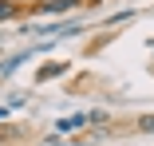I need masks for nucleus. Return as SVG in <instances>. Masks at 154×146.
Here are the masks:
<instances>
[{"label":"nucleus","instance_id":"1","mask_svg":"<svg viewBox=\"0 0 154 146\" xmlns=\"http://www.w3.org/2000/svg\"><path fill=\"white\" fill-rule=\"evenodd\" d=\"M63 71H67V63H48V67H40V71H36V79H40V83H48L51 75H63Z\"/></svg>","mask_w":154,"mask_h":146},{"label":"nucleus","instance_id":"2","mask_svg":"<svg viewBox=\"0 0 154 146\" xmlns=\"http://www.w3.org/2000/svg\"><path fill=\"white\" fill-rule=\"evenodd\" d=\"M67 8H75V0H51V4H40L44 16H51V12H67Z\"/></svg>","mask_w":154,"mask_h":146},{"label":"nucleus","instance_id":"3","mask_svg":"<svg viewBox=\"0 0 154 146\" xmlns=\"http://www.w3.org/2000/svg\"><path fill=\"white\" fill-rule=\"evenodd\" d=\"M87 123V114H75V119H63V123H55V130L59 134H67V130H75V126H83Z\"/></svg>","mask_w":154,"mask_h":146},{"label":"nucleus","instance_id":"4","mask_svg":"<svg viewBox=\"0 0 154 146\" xmlns=\"http://www.w3.org/2000/svg\"><path fill=\"white\" fill-rule=\"evenodd\" d=\"M138 126H142L146 134H154V114H142V119H138Z\"/></svg>","mask_w":154,"mask_h":146}]
</instances>
